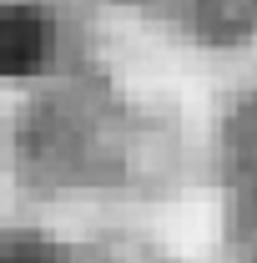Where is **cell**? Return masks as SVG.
Segmentation results:
<instances>
[{"instance_id":"2","label":"cell","mask_w":257,"mask_h":263,"mask_svg":"<svg viewBox=\"0 0 257 263\" xmlns=\"http://www.w3.org/2000/svg\"><path fill=\"white\" fill-rule=\"evenodd\" d=\"M61 51V31H56V15L46 5H20L10 0L5 5V71L10 81H26L56 66Z\"/></svg>"},{"instance_id":"1","label":"cell","mask_w":257,"mask_h":263,"mask_svg":"<svg viewBox=\"0 0 257 263\" xmlns=\"http://www.w3.org/2000/svg\"><path fill=\"white\" fill-rule=\"evenodd\" d=\"M141 5L212 46H237L257 31V0H141Z\"/></svg>"},{"instance_id":"3","label":"cell","mask_w":257,"mask_h":263,"mask_svg":"<svg viewBox=\"0 0 257 263\" xmlns=\"http://www.w3.org/2000/svg\"><path fill=\"white\" fill-rule=\"evenodd\" d=\"M5 263H91V258H81L76 248H61V243H51V238H20V233H15Z\"/></svg>"}]
</instances>
